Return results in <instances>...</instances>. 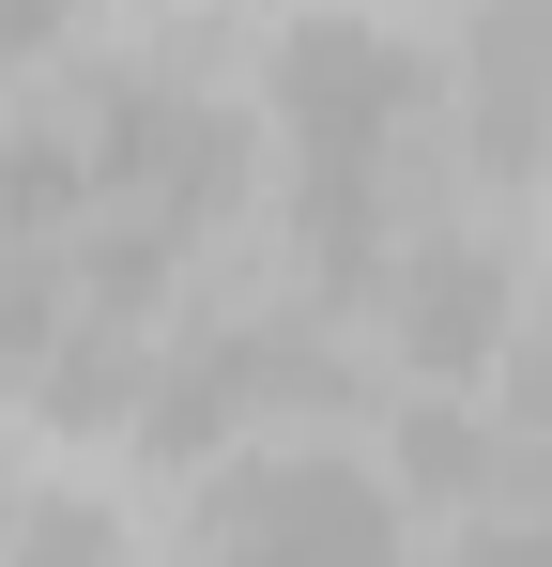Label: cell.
Listing matches in <instances>:
<instances>
[{
	"label": "cell",
	"mask_w": 552,
	"mask_h": 567,
	"mask_svg": "<svg viewBox=\"0 0 552 567\" xmlns=\"http://www.w3.org/2000/svg\"><path fill=\"white\" fill-rule=\"evenodd\" d=\"M0 567H139V537L108 491H31V506H0Z\"/></svg>",
	"instance_id": "cell-5"
},
{
	"label": "cell",
	"mask_w": 552,
	"mask_h": 567,
	"mask_svg": "<svg viewBox=\"0 0 552 567\" xmlns=\"http://www.w3.org/2000/svg\"><path fill=\"white\" fill-rule=\"evenodd\" d=\"M446 567H552V522H538V506H476Z\"/></svg>",
	"instance_id": "cell-6"
},
{
	"label": "cell",
	"mask_w": 552,
	"mask_h": 567,
	"mask_svg": "<svg viewBox=\"0 0 552 567\" xmlns=\"http://www.w3.org/2000/svg\"><path fill=\"white\" fill-rule=\"evenodd\" d=\"M507 414H522V430L552 445V291L522 307V338H507Z\"/></svg>",
	"instance_id": "cell-7"
},
{
	"label": "cell",
	"mask_w": 552,
	"mask_h": 567,
	"mask_svg": "<svg viewBox=\"0 0 552 567\" xmlns=\"http://www.w3.org/2000/svg\"><path fill=\"white\" fill-rule=\"evenodd\" d=\"M430 93H446V62L415 31H384V16H292L262 47V107L292 138V169H323V154H415Z\"/></svg>",
	"instance_id": "cell-2"
},
{
	"label": "cell",
	"mask_w": 552,
	"mask_h": 567,
	"mask_svg": "<svg viewBox=\"0 0 552 567\" xmlns=\"http://www.w3.org/2000/svg\"><path fill=\"white\" fill-rule=\"evenodd\" d=\"M170 567H430L399 475H368L354 445H231L184 491Z\"/></svg>",
	"instance_id": "cell-1"
},
{
	"label": "cell",
	"mask_w": 552,
	"mask_h": 567,
	"mask_svg": "<svg viewBox=\"0 0 552 567\" xmlns=\"http://www.w3.org/2000/svg\"><path fill=\"white\" fill-rule=\"evenodd\" d=\"M507 338H522V261L491 230H415L384 261V353L415 399H460L476 369H507Z\"/></svg>",
	"instance_id": "cell-3"
},
{
	"label": "cell",
	"mask_w": 552,
	"mask_h": 567,
	"mask_svg": "<svg viewBox=\"0 0 552 567\" xmlns=\"http://www.w3.org/2000/svg\"><path fill=\"white\" fill-rule=\"evenodd\" d=\"M507 461H522V445H491L460 399H399V491H430V506H507Z\"/></svg>",
	"instance_id": "cell-4"
}]
</instances>
